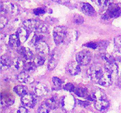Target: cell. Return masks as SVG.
<instances>
[{
    "label": "cell",
    "mask_w": 121,
    "mask_h": 113,
    "mask_svg": "<svg viewBox=\"0 0 121 113\" xmlns=\"http://www.w3.org/2000/svg\"><path fill=\"white\" fill-rule=\"evenodd\" d=\"M20 41L17 34L11 35L9 37L8 44L9 45L13 48H17L20 47Z\"/></svg>",
    "instance_id": "18"
},
{
    "label": "cell",
    "mask_w": 121,
    "mask_h": 113,
    "mask_svg": "<svg viewBox=\"0 0 121 113\" xmlns=\"http://www.w3.org/2000/svg\"><path fill=\"white\" fill-rule=\"evenodd\" d=\"M52 1H56H56H57L58 0H52Z\"/></svg>",
    "instance_id": "43"
},
{
    "label": "cell",
    "mask_w": 121,
    "mask_h": 113,
    "mask_svg": "<svg viewBox=\"0 0 121 113\" xmlns=\"http://www.w3.org/2000/svg\"><path fill=\"white\" fill-rule=\"evenodd\" d=\"M78 102H79V104L80 105L83 106V107H87V106H88L90 104L89 102H87V101H80V100H79Z\"/></svg>",
    "instance_id": "39"
},
{
    "label": "cell",
    "mask_w": 121,
    "mask_h": 113,
    "mask_svg": "<svg viewBox=\"0 0 121 113\" xmlns=\"http://www.w3.org/2000/svg\"><path fill=\"white\" fill-rule=\"evenodd\" d=\"M121 14V7L118 4H111L104 15V18L110 19L116 18Z\"/></svg>",
    "instance_id": "4"
},
{
    "label": "cell",
    "mask_w": 121,
    "mask_h": 113,
    "mask_svg": "<svg viewBox=\"0 0 121 113\" xmlns=\"http://www.w3.org/2000/svg\"><path fill=\"white\" fill-rule=\"evenodd\" d=\"M112 81H113L112 78L107 72H106L105 73H104L103 76L102 77L100 80L98 81V83L101 85L104 86V87H108L112 84Z\"/></svg>",
    "instance_id": "13"
},
{
    "label": "cell",
    "mask_w": 121,
    "mask_h": 113,
    "mask_svg": "<svg viewBox=\"0 0 121 113\" xmlns=\"http://www.w3.org/2000/svg\"><path fill=\"white\" fill-rule=\"evenodd\" d=\"M28 31L25 28H20L17 32V35L21 42H24L28 36Z\"/></svg>",
    "instance_id": "19"
},
{
    "label": "cell",
    "mask_w": 121,
    "mask_h": 113,
    "mask_svg": "<svg viewBox=\"0 0 121 113\" xmlns=\"http://www.w3.org/2000/svg\"><path fill=\"white\" fill-rule=\"evenodd\" d=\"M33 12L35 15H42L46 13V11L42 8H38L34 9Z\"/></svg>",
    "instance_id": "32"
},
{
    "label": "cell",
    "mask_w": 121,
    "mask_h": 113,
    "mask_svg": "<svg viewBox=\"0 0 121 113\" xmlns=\"http://www.w3.org/2000/svg\"><path fill=\"white\" fill-rule=\"evenodd\" d=\"M48 89L47 86L43 84H39L35 87V93L37 96H44L48 93Z\"/></svg>",
    "instance_id": "15"
},
{
    "label": "cell",
    "mask_w": 121,
    "mask_h": 113,
    "mask_svg": "<svg viewBox=\"0 0 121 113\" xmlns=\"http://www.w3.org/2000/svg\"><path fill=\"white\" fill-rule=\"evenodd\" d=\"M67 73L72 75H76L80 73L81 69L77 62H72L69 64L66 68Z\"/></svg>",
    "instance_id": "9"
},
{
    "label": "cell",
    "mask_w": 121,
    "mask_h": 113,
    "mask_svg": "<svg viewBox=\"0 0 121 113\" xmlns=\"http://www.w3.org/2000/svg\"><path fill=\"white\" fill-rule=\"evenodd\" d=\"M1 13H11L12 14H16L18 12V7L14 4L9 2L1 3Z\"/></svg>",
    "instance_id": "5"
},
{
    "label": "cell",
    "mask_w": 121,
    "mask_h": 113,
    "mask_svg": "<svg viewBox=\"0 0 121 113\" xmlns=\"http://www.w3.org/2000/svg\"><path fill=\"white\" fill-rule=\"evenodd\" d=\"M24 64H25L24 63L22 60L19 58H15L13 60V64L11 66H13L14 69H17V70H21L22 69H24Z\"/></svg>",
    "instance_id": "22"
},
{
    "label": "cell",
    "mask_w": 121,
    "mask_h": 113,
    "mask_svg": "<svg viewBox=\"0 0 121 113\" xmlns=\"http://www.w3.org/2000/svg\"><path fill=\"white\" fill-rule=\"evenodd\" d=\"M7 22H8V20L6 17H5L4 16H1L0 18V28L1 29H2L5 26L7 25Z\"/></svg>",
    "instance_id": "35"
},
{
    "label": "cell",
    "mask_w": 121,
    "mask_h": 113,
    "mask_svg": "<svg viewBox=\"0 0 121 113\" xmlns=\"http://www.w3.org/2000/svg\"><path fill=\"white\" fill-rule=\"evenodd\" d=\"M14 102V98L10 94H5L1 95V105L4 106H9Z\"/></svg>",
    "instance_id": "16"
},
{
    "label": "cell",
    "mask_w": 121,
    "mask_h": 113,
    "mask_svg": "<svg viewBox=\"0 0 121 113\" xmlns=\"http://www.w3.org/2000/svg\"><path fill=\"white\" fill-rule=\"evenodd\" d=\"M17 113H28V110L24 107H21L19 108Z\"/></svg>",
    "instance_id": "40"
},
{
    "label": "cell",
    "mask_w": 121,
    "mask_h": 113,
    "mask_svg": "<svg viewBox=\"0 0 121 113\" xmlns=\"http://www.w3.org/2000/svg\"><path fill=\"white\" fill-rule=\"evenodd\" d=\"M74 93L78 96L80 97H85L87 95V89L86 88H82V87L77 88L74 91Z\"/></svg>",
    "instance_id": "25"
},
{
    "label": "cell",
    "mask_w": 121,
    "mask_h": 113,
    "mask_svg": "<svg viewBox=\"0 0 121 113\" xmlns=\"http://www.w3.org/2000/svg\"><path fill=\"white\" fill-rule=\"evenodd\" d=\"M45 62V58L42 56H37L34 59V63L36 65L41 66L44 64Z\"/></svg>",
    "instance_id": "29"
},
{
    "label": "cell",
    "mask_w": 121,
    "mask_h": 113,
    "mask_svg": "<svg viewBox=\"0 0 121 113\" xmlns=\"http://www.w3.org/2000/svg\"><path fill=\"white\" fill-rule=\"evenodd\" d=\"M64 89L68 91H75V87L74 85L72 83H67L64 86Z\"/></svg>",
    "instance_id": "33"
},
{
    "label": "cell",
    "mask_w": 121,
    "mask_h": 113,
    "mask_svg": "<svg viewBox=\"0 0 121 113\" xmlns=\"http://www.w3.org/2000/svg\"><path fill=\"white\" fill-rule=\"evenodd\" d=\"M114 44L117 48H121V36H118L115 38Z\"/></svg>",
    "instance_id": "36"
},
{
    "label": "cell",
    "mask_w": 121,
    "mask_h": 113,
    "mask_svg": "<svg viewBox=\"0 0 121 113\" xmlns=\"http://www.w3.org/2000/svg\"><path fill=\"white\" fill-rule=\"evenodd\" d=\"M101 57L103 60L106 61L107 63H114L115 62V58L113 56L109 54H106V53L102 54Z\"/></svg>",
    "instance_id": "26"
},
{
    "label": "cell",
    "mask_w": 121,
    "mask_h": 113,
    "mask_svg": "<svg viewBox=\"0 0 121 113\" xmlns=\"http://www.w3.org/2000/svg\"><path fill=\"white\" fill-rule=\"evenodd\" d=\"M35 49L38 53L41 55H46L49 52V47L48 45L44 41H41L35 45Z\"/></svg>",
    "instance_id": "11"
},
{
    "label": "cell",
    "mask_w": 121,
    "mask_h": 113,
    "mask_svg": "<svg viewBox=\"0 0 121 113\" xmlns=\"http://www.w3.org/2000/svg\"><path fill=\"white\" fill-rule=\"evenodd\" d=\"M50 108L46 103L42 104L38 109L39 113H48L50 111Z\"/></svg>",
    "instance_id": "27"
},
{
    "label": "cell",
    "mask_w": 121,
    "mask_h": 113,
    "mask_svg": "<svg viewBox=\"0 0 121 113\" xmlns=\"http://www.w3.org/2000/svg\"><path fill=\"white\" fill-rule=\"evenodd\" d=\"M92 54L91 51L83 50L79 52L76 55L77 62L80 65H86L91 62Z\"/></svg>",
    "instance_id": "3"
},
{
    "label": "cell",
    "mask_w": 121,
    "mask_h": 113,
    "mask_svg": "<svg viewBox=\"0 0 121 113\" xmlns=\"http://www.w3.org/2000/svg\"><path fill=\"white\" fill-rule=\"evenodd\" d=\"M105 69L106 72L111 75L113 80L117 78L118 75V67L115 62L107 63L105 65Z\"/></svg>",
    "instance_id": "7"
},
{
    "label": "cell",
    "mask_w": 121,
    "mask_h": 113,
    "mask_svg": "<svg viewBox=\"0 0 121 113\" xmlns=\"http://www.w3.org/2000/svg\"><path fill=\"white\" fill-rule=\"evenodd\" d=\"M14 91L20 96H23L25 94H27L26 88L23 85H17L14 87Z\"/></svg>",
    "instance_id": "24"
},
{
    "label": "cell",
    "mask_w": 121,
    "mask_h": 113,
    "mask_svg": "<svg viewBox=\"0 0 121 113\" xmlns=\"http://www.w3.org/2000/svg\"><path fill=\"white\" fill-rule=\"evenodd\" d=\"M85 45L86 46V47H88V48H92V49H96V48H97L98 47V44L96 43V42H91L86 44Z\"/></svg>",
    "instance_id": "37"
},
{
    "label": "cell",
    "mask_w": 121,
    "mask_h": 113,
    "mask_svg": "<svg viewBox=\"0 0 121 113\" xmlns=\"http://www.w3.org/2000/svg\"><path fill=\"white\" fill-rule=\"evenodd\" d=\"M119 85L121 86V76L120 78V80H119Z\"/></svg>",
    "instance_id": "42"
},
{
    "label": "cell",
    "mask_w": 121,
    "mask_h": 113,
    "mask_svg": "<svg viewBox=\"0 0 121 113\" xmlns=\"http://www.w3.org/2000/svg\"><path fill=\"white\" fill-rule=\"evenodd\" d=\"M22 24L24 28H26L28 31H36L37 28L41 24L40 22L34 20H26L24 21Z\"/></svg>",
    "instance_id": "8"
},
{
    "label": "cell",
    "mask_w": 121,
    "mask_h": 113,
    "mask_svg": "<svg viewBox=\"0 0 121 113\" xmlns=\"http://www.w3.org/2000/svg\"><path fill=\"white\" fill-rule=\"evenodd\" d=\"M36 65L34 62H27L24 64V70L26 72H33L35 71V68H36Z\"/></svg>",
    "instance_id": "23"
},
{
    "label": "cell",
    "mask_w": 121,
    "mask_h": 113,
    "mask_svg": "<svg viewBox=\"0 0 121 113\" xmlns=\"http://www.w3.org/2000/svg\"><path fill=\"white\" fill-rule=\"evenodd\" d=\"M18 52L21 55H22L24 57V58L27 60H30L33 58V52L28 48H26V47H20V48H19L18 47Z\"/></svg>",
    "instance_id": "17"
},
{
    "label": "cell",
    "mask_w": 121,
    "mask_h": 113,
    "mask_svg": "<svg viewBox=\"0 0 121 113\" xmlns=\"http://www.w3.org/2000/svg\"><path fill=\"white\" fill-rule=\"evenodd\" d=\"M43 41V36L41 35H35L34 36V37L32 39V43L35 45L36 44H37L39 42H41Z\"/></svg>",
    "instance_id": "31"
},
{
    "label": "cell",
    "mask_w": 121,
    "mask_h": 113,
    "mask_svg": "<svg viewBox=\"0 0 121 113\" xmlns=\"http://www.w3.org/2000/svg\"><path fill=\"white\" fill-rule=\"evenodd\" d=\"M88 74L92 81L98 82L104 74V73L100 65H93L89 69Z\"/></svg>",
    "instance_id": "2"
},
{
    "label": "cell",
    "mask_w": 121,
    "mask_h": 113,
    "mask_svg": "<svg viewBox=\"0 0 121 113\" xmlns=\"http://www.w3.org/2000/svg\"><path fill=\"white\" fill-rule=\"evenodd\" d=\"M17 1H21V0H17Z\"/></svg>",
    "instance_id": "44"
},
{
    "label": "cell",
    "mask_w": 121,
    "mask_h": 113,
    "mask_svg": "<svg viewBox=\"0 0 121 113\" xmlns=\"http://www.w3.org/2000/svg\"><path fill=\"white\" fill-rule=\"evenodd\" d=\"M52 81H53V82L54 83V84L55 85V86H56L57 87H60L61 86V84H62V81L60 80V78H59L58 77H54L52 79Z\"/></svg>",
    "instance_id": "34"
},
{
    "label": "cell",
    "mask_w": 121,
    "mask_h": 113,
    "mask_svg": "<svg viewBox=\"0 0 121 113\" xmlns=\"http://www.w3.org/2000/svg\"><path fill=\"white\" fill-rule=\"evenodd\" d=\"M57 64V62L56 60L54 58H52L50 60L49 62L48 63V68L49 70L52 71L56 67Z\"/></svg>",
    "instance_id": "30"
},
{
    "label": "cell",
    "mask_w": 121,
    "mask_h": 113,
    "mask_svg": "<svg viewBox=\"0 0 121 113\" xmlns=\"http://www.w3.org/2000/svg\"><path fill=\"white\" fill-rule=\"evenodd\" d=\"M97 1H98V2L99 5L102 7H104L107 5L109 2V0H97Z\"/></svg>",
    "instance_id": "38"
},
{
    "label": "cell",
    "mask_w": 121,
    "mask_h": 113,
    "mask_svg": "<svg viewBox=\"0 0 121 113\" xmlns=\"http://www.w3.org/2000/svg\"><path fill=\"white\" fill-rule=\"evenodd\" d=\"M18 80L20 82L26 84H31L34 82V79L30 76L26 72H21L18 75Z\"/></svg>",
    "instance_id": "14"
},
{
    "label": "cell",
    "mask_w": 121,
    "mask_h": 113,
    "mask_svg": "<svg viewBox=\"0 0 121 113\" xmlns=\"http://www.w3.org/2000/svg\"><path fill=\"white\" fill-rule=\"evenodd\" d=\"M21 102L27 107H30V108H33L36 104L37 100L34 95L27 93L22 97Z\"/></svg>",
    "instance_id": "6"
},
{
    "label": "cell",
    "mask_w": 121,
    "mask_h": 113,
    "mask_svg": "<svg viewBox=\"0 0 121 113\" xmlns=\"http://www.w3.org/2000/svg\"><path fill=\"white\" fill-rule=\"evenodd\" d=\"M67 35V28L63 26H57L53 30V37L56 44L62 43Z\"/></svg>",
    "instance_id": "1"
},
{
    "label": "cell",
    "mask_w": 121,
    "mask_h": 113,
    "mask_svg": "<svg viewBox=\"0 0 121 113\" xmlns=\"http://www.w3.org/2000/svg\"><path fill=\"white\" fill-rule=\"evenodd\" d=\"M45 103L50 108V109H54L58 107L59 105V101L58 100L57 98L55 97H53L47 99L45 101Z\"/></svg>",
    "instance_id": "21"
},
{
    "label": "cell",
    "mask_w": 121,
    "mask_h": 113,
    "mask_svg": "<svg viewBox=\"0 0 121 113\" xmlns=\"http://www.w3.org/2000/svg\"><path fill=\"white\" fill-rule=\"evenodd\" d=\"M81 11L87 16H93L95 14V10L89 3H83L80 6Z\"/></svg>",
    "instance_id": "12"
},
{
    "label": "cell",
    "mask_w": 121,
    "mask_h": 113,
    "mask_svg": "<svg viewBox=\"0 0 121 113\" xmlns=\"http://www.w3.org/2000/svg\"><path fill=\"white\" fill-rule=\"evenodd\" d=\"M57 2L60 4L65 5L68 4L70 2V0H58Z\"/></svg>",
    "instance_id": "41"
},
{
    "label": "cell",
    "mask_w": 121,
    "mask_h": 113,
    "mask_svg": "<svg viewBox=\"0 0 121 113\" xmlns=\"http://www.w3.org/2000/svg\"><path fill=\"white\" fill-rule=\"evenodd\" d=\"M73 22L74 24L78 25L82 24L84 22V19L81 15H78V14H76L73 17Z\"/></svg>",
    "instance_id": "28"
},
{
    "label": "cell",
    "mask_w": 121,
    "mask_h": 113,
    "mask_svg": "<svg viewBox=\"0 0 121 113\" xmlns=\"http://www.w3.org/2000/svg\"><path fill=\"white\" fill-rule=\"evenodd\" d=\"M94 106L97 110L104 111L108 108L109 106V102L106 98L99 99L95 101Z\"/></svg>",
    "instance_id": "10"
},
{
    "label": "cell",
    "mask_w": 121,
    "mask_h": 113,
    "mask_svg": "<svg viewBox=\"0 0 121 113\" xmlns=\"http://www.w3.org/2000/svg\"><path fill=\"white\" fill-rule=\"evenodd\" d=\"M13 61L10 56H8V55H6V54L3 55L1 58V68L4 67L5 69H6L7 68L12 65Z\"/></svg>",
    "instance_id": "20"
}]
</instances>
